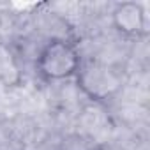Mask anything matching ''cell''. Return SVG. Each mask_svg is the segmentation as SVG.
<instances>
[{
	"label": "cell",
	"mask_w": 150,
	"mask_h": 150,
	"mask_svg": "<svg viewBox=\"0 0 150 150\" xmlns=\"http://www.w3.org/2000/svg\"><path fill=\"white\" fill-rule=\"evenodd\" d=\"M83 58L76 46L65 37H53L39 50L35 58V72L42 81H64L76 76Z\"/></svg>",
	"instance_id": "obj_1"
},
{
	"label": "cell",
	"mask_w": 150,
	"mask_h": 150,
	"mask_svg": "<svg viewBox=\"0 0 150 150\" xmlns=\"http://www.w3.org/2000/svg\"><path fill=\"white\" fill-rule=\"evenodd\" d=\"M74 78H76L78 88L90 101L99 104L113 101L124 87L122 72L115 65L97 58L83 60Z\"/></svg>",
	"instance_id": "obj_2"
},
{
	"label": "cell",
	"mask_w": 150,
	"mask_h": 150,
	"mask_svg": "<svg viewBox=\"0 0 150 150\" xmlns=\"http://www.w3.org/2000/svg\"><path fill=\"white\" fill-rule=\"evenodd\" d=\"M113 28L127 39H138L146 34V14L139 2H120L111 11Z\"/></svg>",
	"instance_id": "obj_3"
}]
</instances>
